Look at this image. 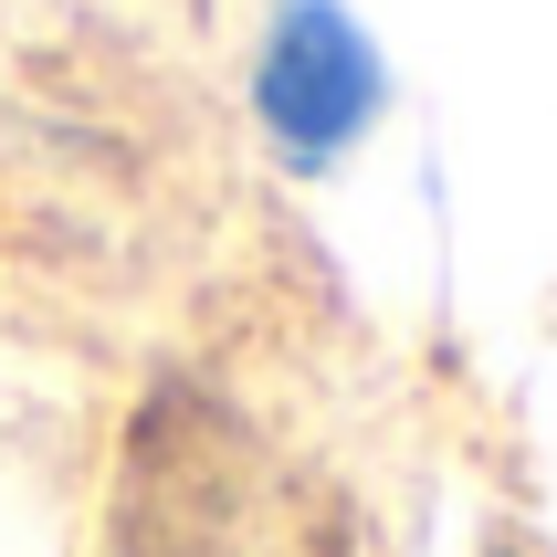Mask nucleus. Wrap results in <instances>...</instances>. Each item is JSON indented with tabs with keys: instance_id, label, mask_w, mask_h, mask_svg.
Masks as SVG:
<instances>
[{
	"instance_id": "obj_1",
	"label": "nucleus",
	"mask_w": 557,
	"mask_h": 557,
	"mask_svg": "<svg viewBox=\"0 0 557 557\" xmlns=\"http://www.w3.org/2000/svg\"><path fill=\"white\" fill-rule=\"evenodd\" d=\"M389 116V53L347 0H274L252 32V137L284 180H337Z\"/></svg>"
}]
</instances>
